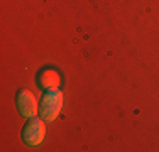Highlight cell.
<instances>
[{
    "mask_svg": "<svg viewBox=\"0 0 159 152\" xmlns=\"http://www.w3.org/2000/svg\"><path fill=\"white\" fill-rule=\"evenodd\" d=\"M63 100H64V95L61 90L58 88L44 90V95L41 96V101H39V117L44 122L56 120V117L61 112Z\"/></svg>",
    "mask_w": 159,
    "mask_h": 152,
    "instance_id": "cell-1",
    "label": "cell"
},
{
    "mask_svg": "<svg viewBox=\"0 0 159 152\" xmlns=\"http://www.w3.org/2000/svg\"><path fill=\"white\" fill-rule=\"evenodd\" d=\"M17 108L19 113L25 118L36 117L39 113V106H37V100L34 93L27 88H20L17 91Z\"/></svg>",
    "mask_w": 159,
    "mask_h": 152,
    "instance_id": "cell-3",
    "label": "cell"
},
{
    "mask_svg": "<svg viewBox=\"0 0 159 152\" xmlns=\"http://www.w3.org/2000/svg\"><path fill=\"white\" fill-rule=\"evenodd\" d=\"M44 135H46V127H44V120L41 117H31L25 122L24 128H22V140L27 145H39L44 140Z\"/></svg>",
    "mask_w": 159,
    "mask_h": 152,
    "instance_id": "cell-2",
    "label": "cell"
},
{
    "mask_svg": "<svg viewBox=\"0 0 159 152\" xmlns=\"http://www.w3.org/2000/svg\"><path fill=\"white\" fill-rule=\"evenodd\" d=\"M37 83L43 90H49V88H58L61 78L56 73L52 68H43V69L37 73Z\"/></svg>",
    "mask_w": 159,
    "mask_h": 152,
    "instance_id": "cell-4",
    "label": "cell"
}]
</instances>
